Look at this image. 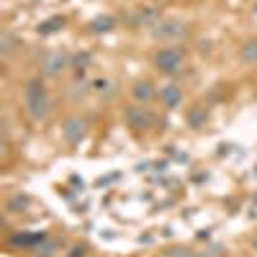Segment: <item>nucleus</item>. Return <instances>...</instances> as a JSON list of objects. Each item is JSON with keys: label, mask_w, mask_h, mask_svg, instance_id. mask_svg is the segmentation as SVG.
Segmentation results:
<instances>
[{"label": "nucleus", "mask_w": 257, "mask_h": 257, "mask_svg": "<svg viewBox=\"0 0 257 257\" xmlns=\"http://www.w3.org/2000/svg\"><path fill=\"white\" fill-rule=\"evenodd\" d=\"M196 257H208V254H196Z\"/></svg>", "instance_id": "18"}, {"label": "nucleus", "mask_w": 257, "mask_h": 257, "mask_svg": "<svg viewBox=\"0 0 257 257\" xmlns=\"http://www.w3.org/2000/svg\"><path fill=\"white\" fill-rule=\"evenodd\" d=\"M157 95V90H155V85L149 82V80H144V82H137L134 85V98L139 100V103H149Z\"/></svg>", "instance_id": "8"}, {"label": "nucleus", "mask_w": 257, "mask_h": 257, "mask_svg": "<svg viewBox=\"0 0 257 257\" xmlns=\"http://www.w3.org/2000/svg\"><path fill=\"white\" fill-rule=\"evenodd\" d=\"M137 18H139V24L152 26V29L160 24V13H157V11H139V16H137Z\"/></svg>", "instance_id": "12"}, {"label": "nucleus", "mask_w": 257, "mask_h": 257, "mask_svg": "<svg viewBox=\"0 0 257 257\" xmlns=\"http://www.w3.org/2000/svg\"><path fill=\"white\" fill-rule=\"evenodd\" d=\"M126 123L132 126L134 132H144V128H149L155 123V116L147 108H142V105H132V108H126Z\"/></svg>", "instance_id": "5"}, {"label": "nucleus", "mask_w": 257, "mask_h": 257, "mask_svg": "<svg viewBox=\"0 0 257 257\" xmlns=\"http://www.w3.org/2000/svg\"><path fill=\"white\" fill-rule=\"evenodd\" d=\"M85 134H88V121L80 118V116H70L67 121L62 123V137L67 139L70 144H77L85 139Z\"/></svg>", "instance_id": "4"}, {"label": "nucleus", "mask_w": 257, "mask_h": 257, "mask_svg": "<svg viewBox=\"0 0 257 257\" xmlns=\"http://www.w3.org/2000/svg\"><path fill=\"white\" fill-rule=\"evenodd\" d=\"M157 3H165V0H157Z\"/></svg>", "instance_id": "19"}, {"label": "nucleus", "mask_w": 257, "mask_h": 257, "mask_svg": "<svg viewBox=\"0 0 257 257\" xmlns=\"http://www.w3.org/2000/svg\"><path fill=\"white\" fill-rule=\"evenodd\" d=\"M201 121H203V116H201L198 111H193V113H190V123H193V126H196V128L201 126Z\"/></svg>", "instance_id": "15"}, {"label": "nucleus", "mask_w": 257, "mask_h": 257, "mask_svg": "<svg viewBox=\"0 0 257 257\" xmlns=\"http://www.w3.org/2000/svg\"><path fill=\"white\" fill-rule=\"evenodd\" d=\"M239 54H242V59H244V62H249V64H257V39H249V41H244Z\"/></svg>", "instance_id": "9"}, {"label": "nucleus", "mask_w": 257, "mask_h": 257, "mask_svg": "<svg viewBox=\"0 0 257 257\" xmlns=\"http://www.w3.org/2000/svg\"><path fill=\"white\" fill-rule=\"evenodd\" d=\"M11 52H13V39L6 34L3 36V54H11Z\"/></svg>", "instance_id": "14"}, {"label": "nucleus", "mask_w": 257, "mask_h": 257, "mask_svg": "<svg viewBox=\"0 0 257 257\" xmlns=\"http://www.w3.org/2000/svg\"><path fill=\"white\" fill-rule=\"evenodd\" d=\"M62 26H64V18H59V16H57V18H49V21H44V24L39 26V34H44V36H47V34H54V31H59Z\"/></svg>", "instance_id": "11"}, {"label": "nucleus", "mask_w": 257, "mask_h": 257, "mask_svg": "<svg viewBox=\"0 0 257 257\" xmlns=\"http://www.w3.org/2000/svg\"><path fill=\"white\" fill-rule=\"evenodd\" d=\"M67 57H64L62 52H54V54H49L47 59H44V64H41V70H44V75L47 77H57V75H62L64 72V67H67Z\"/></svg>", "instance_id": "6"}, {"label": "nucleus", "mask_w": 257, "mask_h": 257, "mask_svg": "<svg viewBox=\"0 0 257 257\" xmlns=\"http://www.w3.org/2000/svg\"><path fill=\"white\" fill-rule=\"evenodd\" d=\"M82 254H85V249H82V247H77V249L72 252V257H82Z\"/></svg>", "instance_id": "16"}, {"label": "nucleus", "mask_w": 257, "mask_h": 257, "mask_svg": "<svg viewBox=\"0 0 257 257\" xmlns=\"http://www.w3.org/2000/svg\"><path fill=\"white\" fill-rule=\"evenodd\" d=\"M185 34H188V26L183 24V21H175V18L160 21V24L155 26V36L160 41H175V39H183Z\"/></svg>", "instance_id": "3"}, {"label": "nucleus", "mask_w": 257, "mask_h": 257, "mask_svg": "<svg viewBox=\"0 0 257 257\" xmlns=\"http://www.w3.org/2000/svg\"><path fill=\"white\" fill-rule=\"evenodd\" d=\"M155 67L162 75H180L183 67H185V54L175 47H162L155 54Z\"/></svg>", "instance_id": "2"}, {"label": "nucleus", "mask_w": 257, "mask_h": 257, "mask_svg": "<svg viewBox=\"0 0 257 257\" xmlns=\"http://www.w3.org/2000/svg\"><path fill=\"white\" fill-rule=\"evenodd\" d=\"M254 13H257V6H254Z\"/></svg>", "instance_id": "20"}, {"label": "nucleus", "mask_w": 257, "mask_h": 257, "mask_svg": "<svg viewBox=\"0 0 257 257\" xmlns=\"http://www.w3.org/2000/svg\"><path fill=\"white\" fill-rule=\"evenodd\" d=\"M26 108H29V116L34 121H41V118L49 116L52 100H49V93H47V88H44L41 80H31L26 85Z\"/></svg>", "instance_id": "1"}, {"label": "nucleus", "mask_w": 257, "mask_h": 257, "mask_svg": "<svg viewBox=\"0 0 257 257\" xmlns=\"http://www.w3.org/2000/svg\"><path fill=\"white\" fill-rule=\"evenodd\" d=\"M157 95H160L162 105H165V108H170V111L180 108V103H183V90L178 88V85H165Z\"/></svg>", "instance_id": "7"}, {"label": "nucleus", "mask_w": 257, "mask_h": 257, "mask_svg": "<svg viewBox=\"0 0 257 257\" xmlns=\"http://www.w3.org/2000/svg\"><path fill=\"white\" fill-rule=\"evenodd\" d=\"M113 24H116V21H113L111 16H100V18H95L93 24H90V31H95V34H100V31H111Z\"/></svg>", "instance_id": "10"}, {"label": "nucleus", "mask_w": 257, "mask_h": 257, "mask_svg": "<svg viewBox=\"0 0 257 257\" xmlns=\"http://www.w3.org/2000/svg\"><path fill=\"white\" fill-rule=\"evenodd\" d=\"M252 249H254V252H257V237H254V239H252Z\"/></svg>", "instance_id": "17"}, {"label": "nucleus", "mask_w": 257, "mask_h": 257, "mask_svg": "<svg viewBox=\"0 0 257 257\" xmlns=\"http://www.w3.org/2000/svg\"><path fill=\"white\" fill-rule=\"evenodd\" d=\"M29 206V196H13L11 201H8V211H16V208H26Z\"/></svg>", "instance_id": "13"}]
</instances>
